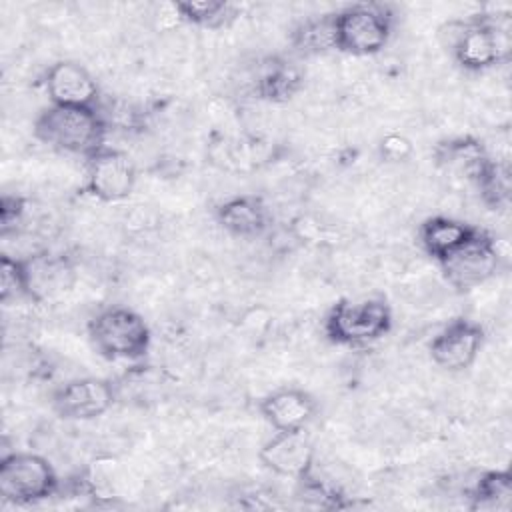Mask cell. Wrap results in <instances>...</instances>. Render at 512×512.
Returning <instances> with one entry per match:
<instances>
[{
    "label": "cell",
    "instance_id": "obj_21",
    "mask_svg": "<svg viewBox=\"0 0 512 512\" xmlns=\"http://www.w3.org/2000/svg\"><path fill=\"white\" fill-rule=\"evenodd\" d=\"M172 8L182 20L196 24V26H204V28L228 26L238 16V8L224 0L174 2Z\"/></svg>",
    "mask_w": 512,
    "mask_h": 512
},
{
    "label": "cell",
    "instance_id": "obj_19",
    "mask_svg": "<svg viewBox=\"0 0 512 512\" xmlns=\"http://www.w3.org/2000/svg\"><path fill=\"white\" fill-rule=\"evenodd\" d=\"M292 46L304 56L336 50L334 12L300 22L292 32Z\"/></svg>",
    "mask_w": 512,
    "mask_h": 512
},
{
    "label": "cell",
    "instance_id": "obj_25",
    "mask_svg": "<svg viewBox=\"0 0 512 512\" xmlns=\"http://www.w3.org/2000/svg\"><path fill=\"white\" fill-rule=\"evenodd\" d=\"M24 214V200L20 196H2L0 200V228L2 234H8L10 228H14Z\"/></svg>",
    "mask_w": 512,
    "mask_h": 512
},
{
    "label": "cell",
    "instance_id": "obj_4",
    "mask_svg": "<svg viewBox=\"0 0 512 512\" xmlns=\"http://www.w3.org/2000/svg\"><path fill=\"white\" fill-rule=\"evenodd\" d=\"M392 330V310L382 298L340 300L324 318L326 338L340 346H366Z\"/></svg>",
    "mask_w": 512,
    "mask_h": 512
},
{
    "label": "cell",
    "instance_id": "obj_23",
    "mask_svg": "<svg viewBox=\"0 0 512 512\" xmlns=\"http://www.w3.org/2000/svg\"><path fill=\"white\" fill-rule=\"evenodd\" d=\"M18 298H28L22 260L2 254V258H0V300H2V304H8Z\"/></svg>",
    "mask_w": 512,
    "mask_h": 512
},
{
    "label": "cell",
    "instance_id": "obj_16",
    "mask_svg": "<svg viewBox=\"0 0 512 512\" xmlns=\"http://www.w3.org/2000/svg\"><path fill=\"white\" fill-rule=\"evenodd\" d=\"M436 160L448 172L476 182L490 158L478 140L470 136H458L436 146Z\"/></svg>",
    "mask_w": 512,
    "mask_h": 512
},
{
    "label": "cell",
    "instance_id": "obj_2",
    "mask_svg": "<svg viewBox=\"0 0 512 512\" xmlns=\"http://www.w3.org/2000/svg\"><path fill=\"white\" fill-rule=\"evenodd\" d=\"M440 42L454 60L470 72H482L508 56L510 32L492 16L480 14L470 20H450L438 30Z\"/></svg>",
    "mask_w": 512,
    "mask_h": 512
},
{
    "label": "cell",
    "instance_id": "obj_18",
    "mask_svg": "<svg viewBox=\"0 0 512 512\" xmlns=\"http://www.w3.org/2000/svg\"><path fill=\"white\" fill-rule=\"evenodd\" d=\"M300 88V74L294 66L280 58H268L260 64L256 74V94L270 102H282L292 98Z\"/></svg>",
    "mask_w": 512,
    "mask_h": 512
},
{
    "label": "cell",
    "instance_id": "obj_22",
    "mask_svg": "<svg viewBox=\"0 0 512 512\" xmlns=\"http://www.w3.org/2000/svg\"><path fill=\"white\" fill-rule=\"evenodd\" d=\"M476 186L484 198V202L492 208L506 204L510 196V170L504 164L494 162L492 158L486 162L484 170L476 178Z\"/></svg>",
    "mask_w": 512,
    "mask_h": 512
},
{
    "label": "cell",
    "instance_id": "obj_1",
    "mask_svg": "<svg viewBox=\"0 0 512 512\" xmlns=\"http://www.w3.org/2000/svg\"><path fill=\"white\" fill-rule=\"evenodd\" d=\"M34 136L58 152L88 160L104 148L106 120L96 106L50 104L34 120Z\"/></svg>",
    "mask_w": 512,
    "mask_h": 512
},
{
    "label": "cell",
    "instance_id": "obj_12",
    "mask_svg": "<svg viewBox=\"0 0 512 512\" xmlns=\"http://www.w3.org/2000/svg\"><path fill=\"white\" fill-rule=\"evenodd\" d=\"M258 458L276 476L304 480L314 468V446L304 430L274 432L262 444Z\"/></svg>",
    "mask_w": 512,
    "mask_h": 512
},
{
    "label": "cell",
    "instance_id": "obj_10",
    "mask_svg": "<svg viewBox=\"0 0 512 512\" xmlns=\"http://www.w3.org/2000/svg\"><path fill=\"white\" fill-rule=\"evenodd\" d=\"M482 344L484 328L468 318H456L432 338L430 356L440 368L460 372L474 364Z\"/></svg>",
    "mask_w": 512,
    "mask_h": 512
},
{
    "label": "cell",
    "instance_id": "obj_14",
    "mask_svg": "<svg viewBox=\"0 0 512 512\" xmlns=\"http://www.w3.org/2000/svg\"><path fill=\"white\" fill-rule=\"evenodd\" d=\"M260 414L276 432L304 430L316 414V400L302 388H280L260 400Z\"/></svg>",
    "mask_w": 512,
    "mask_h": 512
},
{
    "label": "cell",
    "instance_id": "obj_7",
    "mask_svg": "<svg viewBox=\"0 0 512 512\" xmlns=\"http://www.w3.org/2000/svg\"><path fill=\"white\" fill-rule=\"evenodd\" d=\"M440 268L448 284L460 292L472 290L490 280L500 264V254L492 236L474 230L456 250L442 258Z\"/></svg>",
    "mask_w": 512,
    "mask_h": 512
},
{
    "label": "cell",
    "instance_id": "obj_13",
    "mask_svg": "<svg viewBox=\"0 0 512 512\" xmlns=\"http://www.w3.org/2000/svg\"><path fill=\"white\" fill-rule=\"evenodd\" d=\"M44 88L50 104L96 106L98 102V84L94 76L72 60L52 64L44 76Z\"/></svg>",
    "mask_w": 512,
    "mask_h": 512
},
{
    "label": "cell",
    "instance_id": "obj_3",
    "mask_svg": "<svg viewBox=\"0 0 512 512\" xmlns=\"http://www.w3.org/2000/svg\"><path fill=\"white\" fill-rule=\"evenodd\" d=\"M92 348L106 360H142L152 342L146 320L132 308L108 306L96 312L88 322Z\"/></svg>",
    "mask_w": 512,
    "mask_h": 512
},
{
    "label": "cell",
    "instance_id": "obj_6",
    "mask_svg": "<svg viewBox=\"0 0 512 512\" xmlns=\"http://www.w3.org/2000/svg\"><path fill=\"white\" fill-rule=\"evenodd\" d=\"M58 490V476L52 464L32 452H12L0 460V496L12 504H36Z\"/></svg>",
    "mask_w": 512,
    "mask_h": 512
},
{
    "label": "cell",
    "instance_id": "obj_5",
    "mask_svg": "<svg viewBox=\"0 0 512 512\" xmlns=\"http://www.w3.org/2000/svg\"><path fill=\"white\" fill-rule=\"evenodd\" d=\"M394 14L378 2L352 4L334 12L336 50L352 56L378 54L390 40Z\"/></svg>",
    "mask_w": 512,
    "mask_h": 512
},
{
    "label": "cell",
    "instance_id": "obj_9",
    "mask_svg": "<svg viewBox=\"0 0 512 512\" xmlns=\"http://www.w3.org/2000/svg\"><path fill=\"white\" fill-rule=\"evenodd\" d=\"M136 184V166L118 148L104 146L86 160V190L100 202L128 198Z\"/></svg>",
    "mask_w": 512,
    "mask_h": 512
},
{
    "label": "cell",
    "instance_id": "obj_11",
    "mask_svg": "<svg viewBox=\"0 0 512 512\" xmlns=\"http://www.w3.org/2000/svg\"><path fill=\"white\" fill-rule=\"evenodd\" d=\"M22 260L26 296L32 302H46L64 296L76 284L74 264L64 254L34 252Z\"/></svg>",
    "mask_w": 512,
    "mask_h": 512
},
{
    "label": "cell",
    "instance_id": "obj_8",
    "mask_svg": "<svg viewBox=\"0 0 512 512\" xmlns=\"http://www.w3.org/2000/svg\"><path fill=\"white\" fill-rule=\"evenodd\" d=\"M116 402V388L106 378H76L52 394V410L62 420L86 422L106 414Z\"/></svg>",
    "mask_w": 512,
    "mask_h": 512
},
{
    "label": "cell",
    "instance_id": "obj_15",
    "mask_svg": "<svg viewBox=\"0 0 512 512\" xmlns=\"http://www.w3.org/2000/svg\"><path fill=\"white\" fill-rule=\"evenodd\" d=\"M216 220L234 236L254 238L268 228L270 214L266 204L256 196H232L218 206Z\"/></svg>",
    "mask_w": 512,
    "mask_h": 512
},
{
    "label": "cell",
    "instance_id": "obj_20",
    "mask_svg": "<svg viewBox=\"0 0 512 512\" xmlns=\"http://www.w3.org/2000/svg\"><path fill=\"white\" fill-rule=\"evenodd\" d=\"M474 510H508L512 504V474L508 470L484 472L472 490Z\"/></svg>",
    "mask_w": 512,
    "mask_h": 512
},
{
    "label": "cell",
    "instance_id": "obj_24",
    "mask_svg": "<svg viewBox=\"0 0 512 512\" xmlns=\"http://www.w3.org/2000/svg\"><path fill=\"white\" fill-rule=\"evenodd\" d=\"M380 154L390 162H400L412 154V144L402 134H388L380 142Z\"/></svg>",
    "mask_w": 512,
    "mask_h": 512
},
{
    "label": "cell",
    "instance_id": "obj_17",
    "mask_svg": "<svg viewBox=\"0 0 512 512\" xmlns=\"http://www.w3.org/2000/svg\"><path fill=\"white\" fill-rule=\"evenodd\" d=\"M474 230L476 228L468 226L466 222L446 218V216H434L420 226V242H422V248L436 262H440L452 250H456L466 238H470Z\"/></svg>",
    "mask_w": 512,
    "mask_h": 512
}]
</instances>
